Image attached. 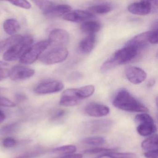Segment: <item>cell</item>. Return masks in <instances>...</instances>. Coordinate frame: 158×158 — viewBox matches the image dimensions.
<instances>
[{
	"mask_svg": "<svg viewBox=\"0 0 158 158\" xmlns=\"http://www.w3.org/2000/svg\"><path fill=\"white\" fill-rule=\"evenodd\" d=\"M140 51L135 46L127 43L124 48L115 52L102 64L101 71L106 73L116 66L131 61L137 56Z\"/></svg>",
	"mask_w": 158,
	"mask_h": 158,
	"instance_id": "obj_1",
	"label": "cell"
},
{
	"mask_svg": "<svg viewBox=\"0 0 158 158\" xmlns=\"http://www.w3.org/2000/svg\"><path fill=\"white\" fill-rule=\"evenodd\" d=\"M112 103L114 107L126 111L140 113L148 111V109L144 104L126 89H122L116 93Z\"/></svg>",
	"mask_w": 158,
	"mask_h": 158,
	"instance_id": "obj_2",
	"label": "cell"
},
{
	"mask_svg": "<svg viewBox=\"0 0 158 158\" xmlns=\"http://www.w3.org/2000/svg\"><path fill=\"white\" fill-rule=\"evenodd\" d=\"M33 43V39L32 37H24L22 41L14 45L4 53L3 60L6 61H14L20 60Z\"/></svg>",
	"mask_w": 158,
	"mask_h": 158,
	"instance_id": "obj_3",
	"label": "cell"
},
{
	"mask_svg": "<svg viewBox=\"0 0 158 158\" xmlns=\"http://www.w3.org/2000/svg\"><path fill=\"white\" fill-rule=\"evenodd\" d=\"M49 45L48 40H42L31 45L20 58V63L24 64H32Z\"/></svg>",
	"mask_w": 158,
	"mask_h": 158,
	"instance_id": "obj_4",
	"label": "cell"
},
{
	"mask_svg": "<svg viewBox=\"0 0 158 158\" xmlns=\"http://www.w3.org/2000/svg\"><path fill=\"white\" fill-rule=\"evenodd\" d=\"M135 121L138 124L137 131L140 135H151L157 130L153 119L147 113H142L137 114L135 117Z\"/></svg>",
	"mask_w": 158,
	"mask_h": 158,
	"instance_id": "obj_5",
	"label": "cell"
},
{
	"mask_svg": "<svg viewBox=\"0 0 158 158\" xmlns=\"http://www.w3.org/2000/svg\"><path fill=\"white\" fill-rule=\"evenodd\" d=\"M68 51L64 47L54 48L41 56L40 60L47 65L62 62L68 57Z\"/></svg>",
	"mask_w": 158,
	"mask_h": 158,
	"instance_id": "obj_6",
	"label": "cell"
},
{
	"mask_svg": "<svg viewBox=\"0 0 158 158\" xmlns=\"http://www.w3.org/2000/svg\"><path fill=\"white\" fill-rule=\"evenodd\" d=\"M84 99L81 88L68 89L63 92L60 104L65 107H73L78 105Z\"/></svg>",
	"mask_w": 158,
	"mask_h": 158,
	"instance_id": "obj_7",
	"label": "cell"
},
{
	"mask_svg": "<svg viewBox=\"0 0 158 158\" xmlns=\"http://www.w3.org/2000/svg\"><path fill=\"white\" fill-rule=\"evenodd\" d=\"M64 85L58 80H48L40 83L36 86L35 91L38 94H48L61 91Z\"/></svg>",
	"mask_w": 158,
	"mask_h": 158,
	"instance_id": "obj_8",
	"label": "cell"
},
{
	"mask_svg": "<svg viewBox=\"0 0 158 158\" xmlns=\"http://www.w3.org/2000/svg\"><path fill=\"white\" fill-rule=\"evenodd\" d=\"M69 33L66 30L57 28L50 32L48 41L49 45L59 48L66 45L69 42Z\"/></svg>",
	"mask_w": 158,
	"mask_h": 158,
	"instance_id": "obj_9",
	"label": "cell"
},
{
	"mask_svg": "<svg viewBox=\"0 0 158 158\" xmlns=\"http://www.w3.org/2000/svg\"><path fill=\"white\" fill-rule=\"evenodd\" d=\"M35 74L33 69L22 65H15L9 71V77L13 81H21L30 78Z\"/></svg>",
	"mask_w": 158,
	"mask_h": 158,
	"instance_id": "obj_10",
	"label": "cell"
},
{
	"mask_svg": "<svg viewBox=\"0 0 158 158\" xmlns=\"http://www.w3.org/2000/svg\"><path fill=\"white\" fill-rule=\"evenodd\" d=\"M152 9V2L149 1L137 2L131 3L127 7L129 12L134 15H145L150 13Z\"/></svg>",
	"mask_w": 158,
	"mask_h": 158,
	"instance_id": "obj_11",
	"label": "cell"
},
{
	"mask_svg": "<svg viewBox=\"0 0 158 158\" xmlns=\"http://www.w3.org/2000/svg\"><path fill=\"white\" fill-rule=\"evenodd\" d=\"M126 76L130 83L134 85H139L145 81L147 73L139 67L130 66L126 71Z\"/></svg>",
	"mask_w": 158,
	"mask_h": 158,
	"instance_id": "obj_12",
	"label": "cell"
},
{
	"mask_svg": "<svg viewBox=\"0 0 158 158\" xmlns=\"http://www.w3.org/2000/svg\"><path fill=\"white\" fill-rule=\"evenodd\" d=\"M94 17V15L90 12L77 10L65 15L63 19L68 22L79 23L89 21Z\"/></svg>",
	"mask_w": 158,
	"mask_h": 158,
	"instance_id": "obj_13",
	"label": "cell"
},
{
	"mask_svg": "<svg viewBox=\"0 0 158 158\" xmlns=\"http://www.w3.org/2000/svg\"><path fill=\"white\" fill-rule=\"evenodd\" d=\"M85 111L89 116L102 117L108 115L110 110L109 107L103 104L96 102H90L86 106Z\"/></svg>",
	"mask_w": 158,
	"mask_h": 158,
	"instance_id": "obj_14",
	"label": "cell"
},
{
	"mask_svg": "<svg viewBox=\"0 0 158 158\" xmlns=\"http://www.w3.org/2000/svg\"><path fill=\"white\" fill-rule=\"evenodd\" d=\"M72 10V7L67 4H53L46 11L44 15L49 18H55L67 14Z\"/></svg>",
	"mask_w": 158,
	"mask_h": 158,
	"instance_id": "obj_15",
	"label": "cell"
},
{
	"mask_svg": "<svg viewBox=\"0 0 158 158\" xmlns=\"http://www.w3.org/2000/svg\"><path fill=\"white\" fill-rule=\"evenodd\" d=\"M111 124L110 120H95L88 123L87 127L91 133H101L108 130Z\"/></svg>",
	"mask_w": 158,
	"mask_h": 158,
	"instance_id": "obj_16",
	"label": "cell"
},
{
	"mask_svg": "<svg viewBox=\"0 0 158 158\" xmlns=\"http://www.w3.org/2000/svg\"><path fill=\"white\" fill-rule=\"evenodd\" d=\"M96 36L95 35H88L81 40L78 45V51L82 54H87L92 51L95 46Z\"/></svg>",
	"mask_w": 158,
	"mask_h": 158,
	"instance_id": "obj_17",
	"label": "cell"
},
{
	"mask_svg": "<svg viewBox=\"0 0 158 158\" xmlns=\"http://www.w3.org/2000/svg\"><path fill=\"white\" fill-rule=\"evenodd\" d=\"M101 27V24L98 21H87L82 24L81 29L85 34H88V35H93L98 32Z\"/></svg>",
	"mask_w": 158,
	"mask_h": 158,
	"instance_id": "obj_18",
	"label": "cell"
},
{
	"mask_svg": "<svg viewBox=\"0 0 158 158\" xmlns=\"http://www.w3.org/2000/svg\"><path fill=\"white\" fill-rule=\"evenodd\" d=\"M23 37L21 35H15L0 41V52L7 51L14 45L22 41Z\"/></svg>",
	"mask_w": 158,
	"mask_h": 158,
	"instance_id": "obj_19",
	"label": "cell"
},
{
	"mask_svg": "<svg viewBox=\"0 0 158 158\" xmlns=\"http://www.w3.org/2000/svg\"><path fill=\"white\" fill-rule=\"evenodd\" d=\"M3 27L4 31L8 35L13 36L20 30L21 26L17 20L15 19H9L4 22Z\"/></svg>",
	"mask_w": 158,
	"mask_h": 158,
	"instance_id": "obj_20",
	"label": "cell"
},
{
	"mask_svg": "<svg viewBox=\"0 0 158 158\" xmlns=\"http://www.w3.org/2000/svg\"><path fill=\"white\" fill-rule=\"evenodd\" d=\"M158 143L157 135H152L143 141L141 143V148L147 152L158 150Z\"/></svg>",
	"mask_w": 158,
	"mask_h": 158,
	"instance_id": "obj_21",
	"label": "cell"
},
{
	"mask_svg": "<svg viewBox=\"0 0 158 158\" xmlns=\"http://www.w3.org/2000/svg\"><path fill=\"white\" fill-rule=\"evenodd\" d=\"M107 157L110 158H136L135 153L130 152H106L99 155L95 158H102Z\"/></svg>",
	"mask_w": 158,
	"mask_h": 158,
	"instance_id": "obj_22",
	"label": "cell"
},
{
	"mask_svg": "<svg viewBox=\"0 0 158 158\" xmlns=\"http://www.w3.org/2000/svg\"><path fill=\"white\" fill-rule=\"evenodd\" d=\"M89 10L92 14H105L112 10V7L107 4H98L89 7Z\"/></svg>",
	"mask_w": 158,
	"mask_h": 158,
	"instance_id": "obj_23",
	"label": "cell"
},
{
	"mask_svg": "<svg viewBox=\"0 0 158 158\" xmlns=\"http://www.w3.org/2000/svg\"><path fill=\"white\" fill-rule=\"evenodd\" d=\"M77 151V148L74 145H69L61 146L55 148L52 150L53 153H61L64 154H69L74 153Z\"/></svg>",
	"mask_w": 158,
	"mask_h": 158,
	"instance_id": "obj_24",
	"label": "cell"
},
{
	"mask_svg": "<svg viewBox=\"0 0 158 158\" xmlns=\"http://www.w3.org/2000/svg\"><path fill=\"white\" fill-rule=\"evenodd\" d=\"M83 142L87 145L92 146H100L105 142L104 139L102 137L92 136L85 138L83 139Z\"/></svg>",
	"mask_w": 158,
	"mask_h": 158,
	"instance_id": "obj_25",
	"label": "cell"
},
{
	"mask_svg": "<svg viewBox=\"0 0 158 158\" xmlns=\"http://www.w3.org/2000/svg\"><path fill=\"white\" fill-rule=\"evenodd\" d=\"M19 125L18 123L10 124L7 125L0 129L1 135H8L15 132L19 128Z\"/></svg>",
	"mask_w": 158,
	"mask_h": 158,
	"instance_id": "obj_26",
	"label": "cell"
},
{
	"mask_svg": "<svg viewBox=\"0 0 158 158\" xmlns=\"http://www.w3.org/2000/svg\"><path fill=\"white\" fill-rule=\"evenodd\" d=\"M44 152V150L41 149H36L28 152L19 155L15 158H35L41 155Z\"/></svg>",
	"mask_w": 158,
	"mask_h": 158,
	"instance_id": "obj_27",
	"label": "cell"
},
{
	"mask_svg": "<svg viewBox=\"0 0 158 158\" xmlns=\"http://www.w3.org/2000/svg\"><path fill=\"white\" fill-rule=\"evenodd\" d=\"M114 151V150L112 149L105 148H95L85 150L84 151V153L88 154H103L106 152Z\"/></svg>",
	"mask_w": 158,
	"mask_h": 158,
	"instance_id": "obj_28",
	"label": "cell"
},
{
	"mask_svg": "<svg viewBox=\"0 0 158 158\" xmlns=\"http://www.w3.org/2000/svg\"><path fill=\"white\" fill-rule=\"evenodd\" d=\"M34 2L35 3L39 9L43 11V13L53 4V2L48 1H35Z\"/></svg>",
	"mask_w": 158,
	"mask_h": 158,
	"instance_id": "obj_29",
	"label": "cell"
},
{
	"mask_svg": "<svg viewBox=\"0 0 158 158\" xmlns=\"http://www.w3.org/2000/svg\"><path fill=\"white\" fill-rule=\"evenodd\" d=\"M10 2L15 6L26 10H29L32 7V5L30 2L27 1H12Z\"/></svg>",
	"mask_w": 158,
	"mask_h": 158,
	"instance_id": "obj_30",
	"label": "cell"
},
{
	"mask_svg": "<svg viewBox=\"0 0 158 158\" xmlns=\"http://www.w3.org/2000/svg\"><path fill=\"white\" fill-rule=\"evenodd\" d=\"M158 30H152L149 31L148 41L149 43L156 44L158 43Z\"/></svg>",
	"mask_w": 158,
	"mask_h": 158,
	"instance_id": "obj_31",
	"label": "cell"
},
{
	"mask_svg": "<svg viewBox=\"0 0 158 158\" xmlns=\"http://www.w3.org/2000/svg\"><path fill=\"white\" fill-rule=\"evenodd\" d=\"M0 106L11 108L15 107V104L7 98L0 96Z\"/></svg>",
	"mask_w": 158,
	"mask_h": 158,
	"instance_id": "obj_32",
	"label": "cell"
},
{
	"mask_svg": "<svg viewBox=\"0 0 158 158\" xmlns=\"http://www.w3.org/2000/svg\"><path fill=\"white\" fill-rule=\"evenodd\" d=\"M16 141L15 139L11 137H8L3 139L2 144L3 146L6 148H11L15 146Z\"/></svg>",
	"mask_w": 158,
	"mask_h": 158,
	"instance_id": "obj_33",
	"label": "cell"
},
{
	"mask_svg": "<svg viewBox=\"0 0 158 158\" xmlns=\"http://www.w3.org/2000/svg\"><path fill=\"white\" fill-rule=\"evenodd\" d=\"M82 74L80 73L79 72H74L71 73L69 77V81L71 82H76L78 81L82 78Z\"/></svg>",
	"mask_w": 158,
	"mask_h": 158,
	"instance_id": "obj_34",
	"label": "cell"
},
{
	"mask_svg": "<svg viewBox=\"0 0 158 158\" xmlns=\"http://www.w3.org/2000/svg\"><path fill=\"white\" fill-rule=\"evenodd\" d=\"M144 156L147 158H158V150L147 152L144 153Z\"/></svg>",
	"mask_w": 158,
	"mask_h": 158,
	"instance_id": "obj_35",
	"label": "cell"
},
{
	"mask_svg": "<svg viewBox=\"0 0 158 158\" xmlns=\"http://www.w3.org/2000/svg\"><path fill=\"white\" fill-rule=\"evenodd\" d=\"M9 71L5 68H0V82L9 77Z\"/></svg>",
	"mask_w": 158,
	"mask_h": 158,
	"instance_id": "obj_36",
	"label": "cell"
},
{
	"mask_svg": "<svg viewBox=\"0 0 158 158\" xmlns=\"http://www.w3.org/2000/svg\"><path fill=\"white\" fill-rule=\"evenodd\" d=\"M65 112L63 110H60L56 112V113L52 116V120H56L61 118L64 115Z\"/></svg>",
	"mask_w": 158,
	"mask_h": 158,
	"instance_id": "obj_37",
	"label": "cell"
},
{
	"mask_svg": "<svg viewBox=\"0 0 158 158\" xmlns=\"http://www.w3.org/2000/svg\"><path fill=\"white\" fill-rule=\"evenodd\" d=\"M61 158H83V155L80 153H72L65 155Z\"/></svg>",
	"mask_w": 158,
	"mask_h": 158,
	"instance_id": "obj_38",
	"label": "cell"
},
{
	"mask_svg": "<svg viewBox=\"0 0 158 158\" xmlns=\"http://www.w3.org/2000/svg\"><path fill=\"white\" fill-rule=\"evenodd\" d=\"M6 119V115L3 111L0 110V123H2Z\"/></svg>",
	"mask_w": 158,
	"mask_h": 158,
	"instance_id": "obj_39",
	"label": "cell"
},
{
	"mask_svg": "<svg viewBox=\"0 0 158 158\" xmlns=\"http://www.w3.org/2000/svg\"><path fill=\"white\" fill-rule=\"evenodd\" d=\"M16 99L18 101H23L26 99V96L24 95H23V94H17L16 95Z\"/></svg>",
	"mask_w": 158,
	"mask_h": 158,
	"instance_id": "obj_40",
	"label": "cell"
},
{
	"mask_svg": "<svg viewBox=\"0 0 158 158\" xmlns=\"http://www.w3.org/2000/svg\"><path fill=\"white\" fill-rule=\"evenodd\" d=\"M8 65V64L6 62L2 61L0 60V68L2 67H4V66H7Z\"/></svg>",
	"mask_w": 158,
	"mask_h": 158,
	"instance_id": "obj_41",
	"label": "cell"
},
{
	"mask_svg": "<svg viewBox=\"0 0 158 158\" xmlns=\"http://www.w3.org/2000/svg\"><path fill=\"white\" fill-rule=\"evenodd\" d=\"M154 84H155V80L152 79L148 82V85L149 87L152 86L154 85Z\"/></svg>",
	"mask_w": 158,
	"mask_h": 158,
	"instance_id": "obj_42",
	"label": "cell"
}]
</instances>
